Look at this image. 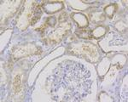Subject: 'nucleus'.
I'll list each match as a JSON object with an SVG mask.
<instances>
[{
  "label": "nucleus",
  "instance_id": "1",
  "mask_svg": "<svg viewBox=\"0 0 128 102\" xmlns=\"http://www.w3.org/2000/svg\"><path fill=\"white\" fill-rule=\"evenodd\" d=\"M14 89L16 93H19L20 90V88H22V81H20V76H16L15 77V80H14Z\"/></svg>",
  "mask_w": 128,
  "mask_h": 102
},
{
  "label": "nucleus",
  "instance_id": "2",
  "mask_svg": "<svg viewBox=\"0 0 128 102\" xmlns=\"http://www.w3.org/2000/svg\"><path fill=\"white\" fill-rule=\"evenodd\" d=\"M77 35H79L82 38H90V36H92V32L88 30H82L77 32Z\"/></svg>",
  "mask_w": 128,
  "mask_h": 102
}]
</instances>
